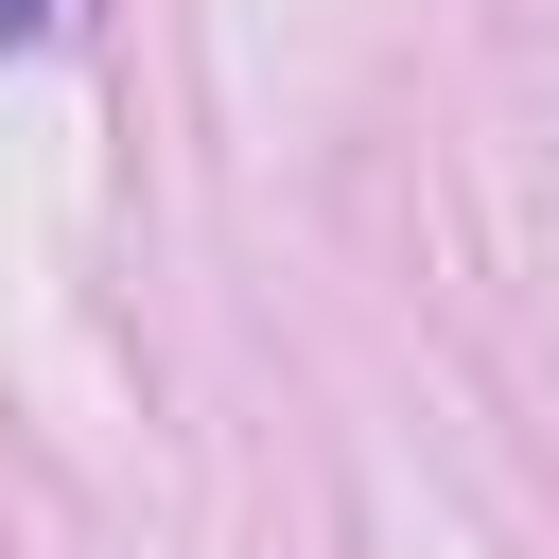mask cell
<instances>
[{
	"mask_svg": "<svg viewBox=\"0 0 559 559\" xmlns=\"http://www.w3.org/2000/svg\"><path fill=\"white\" fill-rule=\"evenodd\" d=\"M52 17H70V0H0V52H35V35H52Z\"/></svg>",
	"mask_w": 559,
	"mask_h": 559,
	"instance_id": "cell-1",
	"label": "cell"
}]
</instances>
